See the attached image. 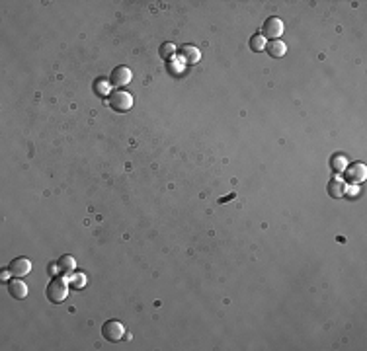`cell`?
<instances>
[{
    "instance_id": "6da1fadb",
    "label": "cell",
    "mask_w": 367,
    "mask_h": 351,
    "mask_svg": "<svg viewBox=\"0 0 367 351\" xmlns=\"http://www.w3.org/2000/svg\"><path fill=\"white\" fill-rule=\"evenodd\" d=\"M68 295V283L65 277H53L51 283L47 285V298L53 305H61Z\"/></svg>"
},
{
    "instance_id": "7a4b0ae2",
    "label": "cell",
    "mask_w": 367,
    "mask_h": 351,
    "mask_svg": "<svg viewBox=\"0 0 367 351\" xmlns=\"http://www.w3.org/2000/svg\"><path fill=\"white\" fill-rule=\"evenodd\" d=\"M108 104L113 111L117 113H125L133 108V96L129 92H123V90H115L108 96Z\"/></svg>"
},
{
    "instance_id": "3957f363",
    "label": "cell",
    "mask_w": 367,
    "mask_h": 351,
    "mask_svg": "<svg viewBox=\"0 0 367 351\" xmlns=\"http://www.w3.org/2000/svg\"><path fill=\"white\" fill-rule=\"evenodd\" d=\"M283 33V22L279 20L278 16H272V18H267L264 26H262V37L264 39H279V35Z\"/></svg>"
},
{
    "instance_id": "277c9868",
    "label": "cell",
    "mask_w": 367,
    "mask_h": 351,
    "mask_svg": "<svg viewBox=\"0 0 367 351\" xmlns=\"http://www.w3.org/2000/svg\"><path fill=\"white\" fill-rule=\"evenodd\" d=\"M102 336L108 341H119L125 336V326L117 320H108L102 326Z\"/></svg>"
},
{
    "instance_id": "5b68a950",
    "label": "cell",
    "mask_w": 367,
    "mask_h": 351,
    "mask_svg": "<svg viewBox=\"0 0 367 351\" xmlns=\"http://www.w3.org/2000/svg\"><path fill=\"white\" fill-rule=\"evenodd\" d=\"M131 82V70H129V66H115L113 70H111L110 74V84L113 86H125V84H129Z\"/></svg>"
},
{
    "instance_id": "8992f818",
    "label": "cell",
    "mask_w": 367,
    "mask_h": 351,
    "mask_svg": "<svg viewBox=\"0 0 367 351\" xmlns=\"http://www.w3.org/2000/svg\"><path fill=\"white\" fill-rule=\"evenodd\" d=\"M8 271L12 275H16V277H23V275H28L32 271V262L28 258H14L10 265H8Z\"/></svg>"
},
{
    "instance_id": "52a82bcc",
    "label": "cell",
    "mask_w": 367,
    "mask_h": 351,
    "mask_svg": "<svg viewBox=\"0 0 367 351\" xmlns=\"http://www.w3.org/2000/svg\"><path fill=\"white\" fill-rule=\"evenodd\" d=\"M365 176H367V168L365 164H361V162H356V164H352L346 170V178H348V182H352V184L363 182Z\"/></svg>"
},
{
    "instance_id": "ba28073f",
    "label": "cell",
    "mask_w": 367,
    "mask_h": 351,
    "mask_svg": "<svg viewBox=\"0 0 367 351\" xmlns=\"http://www.w3.org/2000/svg\"><path fill=\"white\" fill-rule=\"evenodd\" d=\"M57 267H59V273L63 275V277H70V275L75 273V269H77V262H75V258L72 256H61L59 258V262H57Z\"/></svg>"
},
{
    "instance_id": "9c48e42d",
    "label": "cell",
    "mask_w": 367,
    "mask_h": 351,
    "mask_svg": "<svg viewBox=\"0 0 367 351\" xmlns=\"http://www.w3.org/2000/svg\"><path fill=\"white\" fill-rule=\"evenodd\" d=\"M178 55H180V59H182L184 63L195 65V63L200 61L201 53H200V49H198V47H193V45H184V47H182V49L178 51Z\"/></svg>"
},
{
    "instance_id": "30bf717a",
    "label": "cell",
    "mask_w": 367,
    "mask_h": 351,
    "mask_svg": "<svg viewBox=\"0 0 367 351\" xmlns=\"http://www.w3.org/2000/svg\"><path fill=\"white\" fill-rule=\"evenodd\" d=\"M8 293H10L16 300H22L28 296V285L20 281V279H12L10 283H8Z\"/></svg>"
},
{
    "instance_id": "8fae6325",
    "label": "cell",
    "mask_w": 367,
    "mask_h": 351,
    "mask_svg": "<svg viewBox=\"0 0 367 351\" xmlns=\"http://www.w3.org/2000/svg\"><path fill=\"white\" fill-rule=\"evenodd\" d=\"M267 53H270V57H274V59H281V57L285 55V51H287V47H285V43L281 41V39H274V41H270V43L266 45Z\"/></svg>"
},
{
    "instance_id": "7c38bea8",
    "label": "cell",
    "mask_w": 367,
    "mask_h": 351,
    "mask_svg": "<svg viewBox=\"0 0 367 351\" xmlns=\"http://www.w3.org/2000/svg\"><path fill=\"white\" fill-rule=\"evenodd\" d=\"M344 191H346V186L340 178H334V180L328 182V195H330V197L340 199L344 195Z\"/></svg>"
},
{
    "instance_id": "4fadbf2b",
    "label": "cell",
    "mask_w": 367,
    "mask_h": 351,
    "mask_svg": "<svg viewBox=\"0 0 367 351\" xmlns=\"http://www.w3.org/2000/svg\"><path fill=\"white\" fill-rule=\"evenodd\" d=\"M250 49H252L254 53H260V51L266 49V39L262 37V33H256V35L250 37Z\"/></svg>"
},
{
    "instance_id": "5bb4252c",
    "label": "cell",
    "mask_w": 367,
    "mask_h": 351,
    "mask_svg": "<svg viewBox=\"0 0 367 351\" xmlns=\"http://www.w3.org/2000/svg\"><path fill=\"white\" fill-rule=\"evenodd\" d=\"M176 55V47H174V43H162L160 45V57L162 59H172V57Z\"/></svg>"
},
{
    "instance_id": "9a60e30c",
    "label": "cell",
    "mask_w": 367,
    "mask_h": 351,
    "mask_svg": "<svg viewBox=\"0 0 367 351\" xmlns=\"http://www.w3.org/2000/svg\"><path fill=\"white\" fill-rule=\"evenodd\" d=\"M108 84H110V82H106L104 78L96 80V82H94V92L100 94V96H106V94H108Z\"/></svg>"
},
{
    "instance_id": "2e32d148",
    "label": "cell",
    "mask_w": 367,
    "mask_h": 351,
    "mask_svg": "<svg viewBox=\"0 0 367 351\" xmlns=\"http://www.w3.org/2000/svg\"><path fill=\"white\" fill-rule=\"evenodd\" d=\"M346 168V158L344 156H340V154H336L332 158V170L334 172H342Z\"/></svg>"
},
{
    "instance_id": "e0dca14e",
    "label": "cell",
    "mask_w": 367,
    "mask_h": 351,
    "mask_svg": "<svg viewBox=\"0 0 367 351\" xmlns=\"http://www.w3.org/2000/svg\"><path fill=\"white\" fill-rule=\"evenodd\" d=\"M70 283H72V287H77V289H82L84 283H86V277L80 273H72L70 275Z\"/></svg>"
}]
</instances>
